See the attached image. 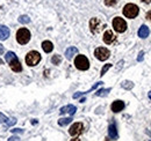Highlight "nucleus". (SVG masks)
I'll use <instances>...</instances> for the list:
<instances>
[{
  "mask_svg": "<svg viewBox=\"0 0 151 141\" xmlns=\"http://www.w3.org/2000/svg\"><path fill=\"white\" fill-rule=\"evenodd\" d=\"M139 13L138 7L135 4H127L123 8V15L128 19H135Z\"/></svg>",
  "mask_w": 151,
  "mask_h": 141,
  "instance_id": "nucleus-1",
  "label": "nucleus"
},
{
  "mask_svg": "<svg viewBox=\"0 0 151 141\" xmlns=\"http://www.w3.org/2000/svg\"><path fill=\"white\" fill-rule=\"evenodd\" d=\"M17 41L20 44H27L30 41V33L27 28H21L17 33Z\"/></svg>",
  "mask_w": 151,
  "mask_h": 141,
  "instance_id": "nucleus-2",
  "label": "nucleus"
},
{
  "mask_svg": "<svg viewBox=\"0 0 151 141\" xmlns=\"http://www.w3.org/2000/svg\"><path fill=\"white\" fill-rule=\"evenodd\" d=\"M41 60V54L37 51H30L26 56V64L28 66H35Z\"/></svg>",
  "mask_w": 151,
  "mask_h": 141,
  "instance_id": "nucleus-3",
  "label": "nucleus"
},
{
  "mask_svg": "<svg viewBox=\"0 0 151 141\" xmlns=\"http://www.w3.org/2000/svg\"><path fill=\"white\" fill-rule=\"evenodd\" d=\"M75 65L78 70H86L90 67V61L85 56H77V58L75 59Z\"/></svg>",
  "mask_w": 151,
  "mask_h": 141,
  "instance_id": "nucleus-4",
  "label": "nucleus"
},
{
  "mask_svg": "<svg viewBox=\"0 0 151 141\" xmlns=\"http://www.w3.org/2000/svg\"><path fill=\"white\" fill-rule=\"evenodd\" d=\"M113 28L117 33H124L127 30V23L122 18H115L113 20Z\"/></svg>",
  "mask_w": 151,
  "mask_h": 141,
  "instance_id": "nucleus-5",
  "label": "nucleus"
},
{
  "mask_svg": "<svg viewBox=\"0 0 151 141\" xmlns=\"http://www.w3.org/2000/svg\"><path fill=\"white\" fill-rule=\"evenodd\" d=\"M94 56L96 57V59L104 61V60H107V59L109 58L111 52H109V50H107L106 48H98V49H95Z\"/></svg>",
  "mask_w": 151,
  "mask_h": 141,
  "instance_id": "nucleus-6",
  "label": "nucleus"
},
{
  "mask_svg": "<svg viewBox=\"0 0 151 141\" xmlns=\"http://www.w3.org/2000/svg\"><path fill=\"white\" fill-rule=\"evenodd\" d=\"M83 131H84V125L81 123H75L70 127L69 133H70V135H72V137H77V135L81 134Z\"/></svg>",
  "mask_w": 151,
  "mask_h": 141,
  "instance_id": "nucleus-7",
  "label": "nucleus"
},
{
  "mask_svg": "<svg viewBox=\"0 0 151 141\" xmlns=\"http://www.w3.org/2000/svg\"><path fill=\"white\" fill-rule=\"evenodd\" d=\"M101 27H102V23L99 19L93 18L90 21V28H91V31L93 34H98L100 30H101Z\"/></svg>",
  "mask_w": 151,
  "mask_h": 141,
  "instance_id": "nucleus-8",
  "label": "nucleus"
},
{
  "mask_svg": "<svg viewBox=\"0 0 151 141\" xmlns=\"http://www.w3.org/2000/svg\"><path fill=\"white\" fill-rule=\"evenodd\" d=\"M76 111H77V108L75 105H72V104H70V105H65L63 106V108H60V110H59V113L60 115H65V113H69V115H75Z\"/></svg>",
  "mask_w": 151,
  "mask_h": 141,
  "instance_id": "nucleus-9",
  "label": "nucleus"
},
{
  "mask_svg": "<svg viewBox=\"0 0 151 141\" xmlns=\"http://www.w3.org/2000/svg\"><path fill=\"white\" fill-rule=\"evenodd\" d=\"M116 39V36L114 35V33L112 30H106V33L104 34V42L106 44H112L114 43V41Z\"/></svg>",
  "mask_w": 151,
  "mask_h": 141,
  "instance_id": "nucleus-10",
  "label": "nucleus"
},
{
  "mask_svg": "<svg viewBox=\"0 0 151 141\" xmlns=\"http://www.w3.org/2000/svg\"><path fill=\"white\" fill-rule=\"evenodd\" d=\"M124 109V102L123 101H114L112 104V111L113 112H120Z\"/></svg>",
  "mask_w": 151,
  "mask_h": 141,
  "instance_id": "nucleus-11",
  "label": "nucleus"
},
{
  "mask_svg": "<svg viewBox=\"0 0 151 141\" xmlns=\"http://www.w3.org/2000/svg\"><path fill=\"white\" fill-rule=\"evenodd\" d=\"M108 135H109V138L113 139V140H116V139L119 138V135H117V130H116V125L114 123L111 124L109 127H108Z\"/></svg>",
  "mask_w": 151,
  "mask_h": 141,
  "instance_id": "nucleus-12",
  "label": "nucleus"
},
{
  "mask_svg": "<svg viewBox=\"0 0 151 141\" xmlns=\"http://www.w3.org/2000/svg\"><path fill=\"white\" fill-rule=\"evenodd\" d=\"M8 64H9L11 70H14V72H21V70H22V66H21V64H20V61L18 58H17V59H13V60L9 61Z\"/></svg>",
  "mask_w": 151,
  "mask_h": 141,
  "instance_id": "nucleus-13",
  "label": "nucleus"
},
{
  "mask_svg": "<svg viewBox=\"0 0 151 141\" xmlns=\"http://www.w3.org/2000/svg\"><path fill=\"white\" fill-rule=\"evenodd\" d=\"M9 37V29L6 26H0V41H5Z\"/></svg>",
  "mask_w": 151,
  "mask_h": 141,
  "instance_id": "nucleus-14",
  "label": "nucleus"
},
{
  "mask_svg": "<svg viewBox=\"0 0 151 141\" xmlns=\"http://www.w3.org/2000/svg\"><path fill=\"white\" fill-rule=\"evenodd\" d=\"M149 28L145 26V24H143L139 29H138V36L141 37V38H147L148 36H149Z\"/></svg>",
  "mask_w": 151,
  "mask_h": 141,
  "instance_id": "nucleus-15",
  "label": "nucleus"
},
{
  "mask_svg": "<svg viewBox=\"0 0 151 141\" xmlns=\"http://www.w3.org/2000/svg\"><path fill=\"white\" fill-rule=\"evenodd\" d=\"M42 49H43L44 52L49 53L54 50V45H52V43H51L50 41H44V42L42 43Z\"/></svg>",
  "mask_w": 151,
  "mask_h": 141,
  "instance_id": "nucleus-16",
  "label": "nucleus"
},
{
  "mask_svg": "<svg viewBox=\"0 0 151 141\" xmlns=\"http://www.w3.org/2000/svg\"><path fill=\"white\" fill-rule=\"evenodd\" d=\"M78 53V49L77 48H75V46H70L66 51H65V57H66V59H72V57L75 56V54H77Z\"/></svg>",
  "mask_w": 151,
  "mask_h": 141,
  "instance_id": "nucleus-17",
  "label": "nucleus"
},
{
  "mask_svg": "<svg viewBox=\"0 0 151 141\" xmlns=\"http://www.w3.org/2000/svg\"><path fill=\"white\" fill-rule=\"evenodd\" d=\"M100 85H102V82H96V83H95L94 86H93L92 88L90 89V90H87V91H84V93H76L75 95H73V98H79L80 96H83V95H86V94H88V93H91L92 90H94V89L96 88L98 86H100Z\"/></svg>",
  "mask_w": 151,
  "mask_h": 141,
  "instance_id": "nucleus-18",
  "label": "nucleus"
},
{
  "mask_svg": "<svg viewBox=\"0 0 151 141\" xmlns=\"http://www.w3.org/2000/svg\"><path fill=\"white\" fill-rule=\"evenodd\" d=\"M18 57H17V54L14 52H12V51H9V52L6 53V56H5V60H6V63L8 64L9 61H12L13 59H17Z\"/></svg>",
  "mask_w": 151,
  "mask_h": 141,
  "instance_id": "nucleus-19",
  "label": "nucleus"
},
{
  "mask_svg": "<svg viewBox=\"0 0 151 141\" xmlns=\"http://www.w3.org/2000/svg\"><path fill=\"white\" fill-rule=\"evenodd\" d=\"M71 122H72V118H71V117H68V118H60V119L58 120V125H59V126H65V125L70 124Z\"/></svg>",
  "mask_w": 151,
  "mask_h": 141,
  "instance_id": "nucleus-20",
  "label": "nucleus"
},
{
  "mask_svg": "<svg viewBox=\"0 0 151 141\" xmlns=\"http://www.w3.org/2000/svg\"><path fill=\"white\" fill-rule=\"evenodd\" d=\"M121 87L124 89H127V90H129V89H132L134 83H132V81H123V82L121 83Z\"/></svg>",
  "mask_w": 151,
  "mask_h": 141,
  "instance_id": "nucleus-21",
  "label": "nucleus"
},
{
  "mask_svg": "<svg viewBox=\"0 0 151 141\" xmlns=\"http://www.w3.org/2000/svg\"><path fill=\"white\" fill-rule=\"evenodd\" d=\"M111 91V88H108V89H99L96 93H95V95L96 96H106L108 93Z\"/></svg>",
  "mask_w": 151,
  "mask_h": 141,
  "instance_id": "nucleus-22",
  "label": "nucleus"
},
{
  "mask_svg": "<svg viewBox=\"0 0 151 141\" xmlns=\"http://www.w3.org/2000/svg\"><path fill=\"white\" fill-rule=\"evenodd\" d=\"M19 22L20 23H23V24H26V23H29L30 22V19L28 15H21L19 18Z\"/></svg>",
  "mask_w": 151,
  "mask_h": 141,
  "instance_id": "nucleus-23",
  "label": "nucleus"
},
{
  "mask_svg": "<svg viewBox=\"0 0 151 141\" xmlns=\"http://www.w3.org/2000/svg\"><path fill=\"white\" fill-rule=\"evenodd\" d=\"M111 67H112V64H106V65L102 67V70H101V74H100V75H101V76H102V75H105V74H106V72L109 70Z\"/></svg>",
  "mask_w": 151,
  "mask_h": 141,
  "instance_id": "nucleus-24",
  "label": "nucleus"
},
{
  "mask_svg": "<svg viewBox=\"0 0 151 141\" xmlns=\"http://www.w3.org/2000/svg\"><path fill=\"white\" fill-rule=\"evenodd\" d=\"M51 61H52V64L58 65V64L60 63V56H58V54L54 56V57H52V59H51Z\"/></svg>",
  "mask_w": 151,
  "mask_h": 141,
  "instance_id": "nucleus-25",
  "label": "nucleus"
},
{
  "mask_svg": "<svg viewBox=\"0 0 151 141\" xmlns=\"http://www.w3.org/2000/svg\"><path fill=\"white\" fill-rule=\"evenodd\" d=\"M8 120V117H6L4 113L0 112V124H4V123H7Z\"/></svg>",
  "mask_w": 151,
  "mask_h": 141,
  "instance_id": "nucleus-26",
  "label": "nucleus"
},
{
  "mask_svg": "<svg viewBox=\"0 0 151 141\" xmlns=\"http://www.w3.org/2000/svg\"><path fill=\"white\" fill-rule=\"evenodd\" d=\"M116 2H117V0H105L106 6H114V5H116Z\"/></svg>",
  "mask_w": 151,
  "mask_h": 141,
  "instance_id": "nucleus-27",
  "label": "nucleus"
},
{
  "mask_svg": "<svg viewBox=\"0 0 151 141\" xmlns=\"http://www.w3.org/2000/svg\"><path fill=\"white\" fill-rule=\"evenodd\" d=\"M17 123V119H15V118H11V119H8V120H7V126H11V125H13V124H15Z\"/></svg>",
  "mask_w": 151,
  "mask_h": 141,
  "instance_id": "nucleus-28",
  "label": "nucleus"
},
{
  "mask_svg": "<svg viewBox=\"0 0 151 141\" xmlns=\"http://www.w3.org/2000/svg\"><path fill=\"white\" fill-rule=\"evenodd\" d=\"M143 56H144V52L141 51L139 54H138V57H137V61H142V60H143Z\"/></svg>",
  "mask_w": 151,
  "mask_h": 141,
  "instance_id": "nucleus-29",
  "label": "nucleus"
},
{
  "mask_svg": "<svg viewBox=\"0 0 151 141\" xmlns=\"http://www.w3.org/2000/svg\"><path fill=\"white\" fill-rule=\"evenodd\" d=\"M23 131L21 130V128H13L12 130V133H22Z\"/></svg>",
  "mask_w": 151,
  "mask_h": 141,
  "instance_id": "nucleus-30",
  "label": "nucleus"
},
{
  "mask_svg": "<svg viewBox=\"0 0 151 141\" xmlns=\"http://www.w3.org/2000/svg\"><path fill=\"white\" fill-rule=\"evenodd\" d=\"M8 141H20V138L19 137H11Z\"/></svg>",
  "mask_w": 151,
  "mask_h": 141,
  "instance_id": "nucleus-31",
  "label": "nucleus"
},
{
  "mask_svg": "<svg viewBox=\"0 0 151 141\" xmlns=\"http://www.w3.org/2000/svg\"><path fill=\"white\" fill-rule=\"evenodd\" d=\"M122 64H123V60H121V61H120V63H119V64H117V65H119V66H117V70H119V68H121V67H122Z\"/></svg>",
  "mask_w": 151,
  "mask_h": 141,
  "instance_id": "nucleus-32",
  "label": "nucleus"
},
{
  "mask_svg": "<svg viewBox=\"0 0 151 141\" xmlns=\"http://www.w3.org/2000/svg\"><path fill=\"white\" fill-rule=\"evenodd\" d=\"M147 19H149V20L151 21V11H150V12H148V13H147Z\"/></svg>",
  "mask_w": 151,
  "mask_h": 141,
  "instance_id": "nucleus-33",
  "label": "nucleus"
},
{
  "mask_svg": "<svg viewBox=\"0 0 151 141\" xmlns=\"http://www.w3.org/2000/svg\"><path fill=\"white\" fill-rule=\"evenodd\" d=\"M4 53V46L0 44V54H2Z\"/></svg>",
  "mask_w": 151,
  "mask_h": 141,
  "instance_id": "nucleus-34",
  "label": "nucleus"
},
{
  "mask_svg": "<svg viewBox=\"0 0 151 141\" xmlns=\"http://www.w3.org/2000/svg\"><path fill=\"white\" fill-rule=\"evenodd\" d=\"M142 1H143L144 4H150L151 2V0H142Z\"/></svg>",
  "mask_w": 151,
  "mask_h": 141,
  "instance_id": "nucleus-35",
  "label": "nucleus"
},
{
  "mask_svg": "<svg viewBox=\"0 0 151 141\" xmlns=\"http://www.w3.org/2000/svg\"><path fill=\"white\" fill-rule=\"evenodd\" d=\"M71 141H80V139H78V138H75V139H72Z\"/></svg>",
  "mask_w": 151,
  "mask_h": 141,
  "instance_id": "nucleus-36",
  "label": "nucleus"
},
{
  "mask_svg": "<svg viewBox=\"0 0 151 141\" xmlns=\"http://www.w3.org/2000/svg\"><path fill=\"white\" fill-rule=\"evenodd\" d=\"M148 96H149V98H150V100H151V90H150V91H149V94H148Z\"/></svg>",
  "mask_w": 151,
  "mask_h": 141,
  "instance_id": "nucleus-37",
  "label": "nucleus"
},
{
  "mask_svg": "<svg viewBox=\"0 0 151 141\" xmlns=\"http://www.w3.org/2000/svg\"><path fill=\"white\" fill-rule=\"evenodd\" d=\"M32 124H37V120H35V119H34V122L32 120Z\"/></svg>",
  "mask_w": 151,
  "mask_h": 141,
  "instance_id": "nucleus-38",
  "label": "nucleus"
},
{
  "mask_svg": "<svg viewBox=\"0 0 151 141\" xmlns=\"http://www.w3.org/2000/svg\"><path fill=\"white\" fill-rule=\"evenodd\" d=\"M2 64H4V61H2L1 59H0V65H2Z\"/></svg>",
  "mask_w": 151,
  "mask_h": 141,
  "instance_id": "nucleus-39",
  "label": "nucleus"
},
{
  "mask_svg": "<svg viewBox=\"0 0 151 141\" xmlns=\"http://www.w3.org/2000/svg\"><path fill=\"white\" fill-rule=\"evenodd\" d=\"M150 141H151V140H150Z\"/></svg>",
  "mask_w": 151,
  "mask_h": 141,
  "instance_id": "nucleus-40",
  "label": "nucleus"
}]
</instances>
